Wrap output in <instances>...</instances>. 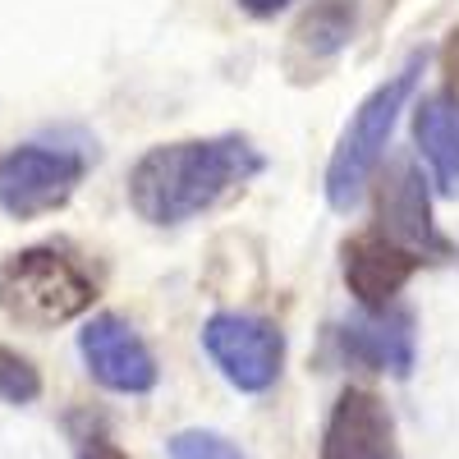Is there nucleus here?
<instances>
[{
	"label": "nucleus",
	"instance_id": "obj_1",
	"mask_svg": "<svg viewBox=\"0 0 459 459\" xmlns=\"http://www.w3.org/2000/svg\"><path fill=\"white\" fill-rule=\"evenodd\" d=\"M262 170H266L262 147L244 134L157 143L129 170V207L138 212V221L170 230L235 198Z\"/></svg>",
	"mask_w": 459,
	"mask_h": 459
},
{
	"label": "nucleus",
	"instance_id": "obj_2",
	"mask_svg": "<svg viewBox=\"0 0 459 459\" xmlns=\"http://www.w3.org/2000/svg\"><path fill=\"white\" fill-rule=\"evenodd\" d=\"M428 69V51H413L391 79H381L363 101L359 110L350 115V125H344V134L335 138L331 147V161H326V175H322V194H326V207L331 212H354L368 194V184L381 166V157H386L391 147V134L400 125L404 106L413 101L418 92V79H423Z\"/></svg>",
	"mask_w": 459,
	"mask_h": 459
},
{
	"label": "nucleus",
	"instance_id": "obj_3",
	"mask_svg": "<svg viewBox=\"0 0 459 459\" xmlns=\"http://www.w3.org/2000/svg\"><path fill=\"white\" fill-rule=\"evenodd\" d=\"M97 299V281L56 244H32L0 257V313L28 331L79 322Z\"/></svg>",
	"mask_w": 459,
	"mask_h": 459
},
{
	"label": "nucleus",
	"instance_id": "obj_4",
	"mask_svg": "<svg viewBox=\"0 0 459 459\" xmlns=\"http://www.w3.org/2000/svg\"><path fill=\"white\" fill-rule=\"evenodd\" d=\"M88 175V157L74 147L23 143L0 157V212L14 221H37L69 207Z\"/></svg>",
	"mask_w": 459,
	"mask_h": 459
},
{
	"label": "nucleus",
	"instance_id": "obj_5",
	"mask_svg": "<svg viewBox=\"0 0 459 459\" xmlns=\"http://www.w3.org/2000/svg\"><path fill=\"white\" fill-rule=\"evenodd\" d=\"M203 350L216 372L244 395H262L276 386L285 368V331L262 313H212L203 322Z\"/></svg>",
	"mask_w": 459,
	"mask_h": 459
},
{
	"label": "nucleus",
	"instance_id": "obj_6",
	"mask_svg": "<svg viewBox=\"0 0 459 459\" xmlns=\"http://www.w3.org/2000/svg\"><path fill=\"white\" fill-rule=\"evenodd\" d=\"M79 354H83L88 377L97 381V386L115 391V395H152L157 381H161L152 344L120 313L88 317L83 331H79Z\"/></svg>",
	"mask_w": 459,
	"mask_h": 459
},
{
	"label": "nucleus",
	"instance_id": "obj_7",
	"mask_svg": "<svg viewBox=\"0 0 459 459\" xmlns=\"http://www.w3.org/2000/svg\"><path fill=\"white\" fill-rule=\"evenodd\" d=\"M377 221H381L377 235H386L391 244L409 248L413 257H423V262L450 253V239L432 221L428 179H423V170L413 166L409 152H400V157L386 166V179L377 184Z\"/></svg>",
	"mask_w": 459,
	"mask_h": 459
},
{
	"label": "nucleus",
	"instance_id": "obj_8",
	"mask_svg": "<svg viewBox=\"0 0 459 459\" xmlns=\"http://www.w3.org/2000/svg\"><path fill=\"white\" fill-rule=\"evenodd\" d=\"M322 459H400L391 404L368 386H344L322 428Z\"/></svg>",
	"mask_w": 459,
	"mask_h": 459
},
{
	"label": "nucleus",
	"instance_id": "obj_9",
	"mask_svg": "<svg viewBox=\"0 0 459 459\" xmlns=\"http://www.w3.org/2000/svg\"><path fill=\"white\" fill-rule=\"evenodd\" d=\"M418 266H423V257H413L409 248L391 244L386 235H377V230H363V235L340 244L344 285H350V294L363 313L395 308L400 290L418 276Z\"/></svg>",
	"mask_w": 459,
	"mask_h": 459
},
{
	"label": "nucleus",
	"instance_id": "obj_10",
	"mask_svg": "<svg viewBox=\"0 0 459 459\" xmlns=\"http://www.w3.org/2000/svg\"><path fill=\"white\" fill-rule=\"evenodd\" d=\"M335 344L350 363H363L372 372H391V377L413 372V317L404 308L363 313L335 326Z\"/></svg>",
	"mask_w": 459,
	"mask_h": 459
},
{
	"label": "nucleus",
	"instance_id": "obj_11",
	"mask_svg": "<svg viewBox=\"0 0 459 459\" xmlns=\"http://www.w3.org/2000/svg\"><path fill=\"white\" fill-rule=\"evenodd\" d=\"M354 0H322L303 14L290 32V51H285V65L294 69V79H322V69L354 42Z\"/></svg>",
	"mask_w": 459,
	"mask_h": 459
},
{
	"label": "nucleus",
	"instance_id": "obj_12",
	"mask_svg": "<svg viewBox=\"0 0 459 459\" xmlns=\"http://www.w3.org/2000/svg\"><path fill=\"white\" fill-rule=\"evenodd\" d=\"M413 143L441 198H459V97L437 88L413 106Z\"/></svg>",
	"mask_w": 459,
	"mask_h": 459
},
{
	"label": "nucleus",
	"instance_id": "obj_13",
	"mask_svg": "<svg viewBox=\"0 0 459 459\" xmlns=\"http://www.w3.org/2000/svg\"><path fill=\"white\" fill-rule=\"evenodd\" d=\"M42 395V372L32 359H23L19 350L0 344V400L5 404H32Z\"/></svg>",
	"mask_w": 459,
	"mask_h": 459
},
{
	"label": "nucleus",
	"instance_id": "obj_14",
	"mask_svg": "<svg viewBox=\"0 0 459 459\" xmlns=\"http://www.w3.org/2000/svg\"><path fill=\"white\" fill-rule=\"evenodd\" d=\"M170 459H244V450L235 441H225L221 432L188 428L170 437Z\"/></svg>",
	"mask_w": 459,
	"mask_h": 459
},
{
	"label": "nucleus",
	"instance_id": "obj_15",
	"mask_svg": "<svg viewBox=\"0 0 459 459\" xmlns=\"http://www.w3.org/2000/svg\"><path fill=\"white\" fill-rule=\"evenodd\" d=\"M441 74H446V92L459 97V23L446 32V42H441Z\"/></svg>",
	"mask_w": 459,
	"mask_h": 459
},
{
	"label": "nucleus",
	"instance_id": "obj_16",
	"mask_svg": "<svg viewBox=\"0 0 459 459\" xmlns=\"http://www.w3.org/2000/svg\"><path fill=\"white\" fill-rule=\"evenodd\" d=\"M79 459H129L115 441H106V437H88L83 441V450H79Z\"/></svg>",
	"mask_w": 459,
	"mask_h": 459
},
{
	"label": "nucleus",
	"instance_id": "obj_17",
	"mask_svg": "<svg viewBox=\"0 0 459 459\" xmlns=\"http://www.w3.org/2000/svg\"><path fill=\"white\" fill-rule=\"evenodd\" d=\"M285 5H294V0H239V10L253 19H276Z\"/></svg>",
	"mask_w": 459,
	"mask_h": 459
}]
</instances>
